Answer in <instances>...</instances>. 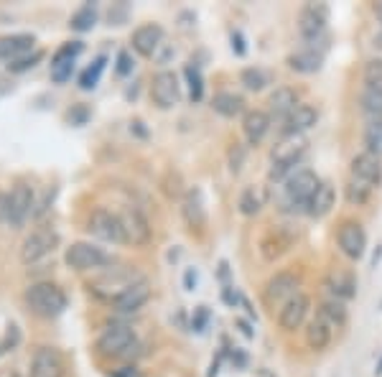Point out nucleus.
Here are the masks:
<instances>
[{
    "label": "nucleus",
    "mask_w": 382,
    "mask_h": 377,
    "mask_svg": "<svg viewBox=\"0 0 382 377\" xmlns=\"http://www.w3.org/2000/svg\"><path fill=\"white\" fill-rule=\"evenodd\" d=\"M138 281H143V275L133 268V265H108V268L97 270L89 278V291L102 301L112 303L117 296H122L130 286H135Z\"/></svg>",
    "instance_id": "1"
},
{
    "label": "nucleus",
    "mask_w": 382,
    "mask_h": 377,
    "mask_svg": "<svg viewBox=\"0 0 382 377\" xmlns=\"http://www.w3.org/2000/svg\"><path fill=\"white\" fill-rule=\"evenodd\" d=\"M308 151V141L306 135H280V141L270 151V161L273 166L267 171V181H286L293 171H299L301 158Z\"/></svg>",
    "instance_id": "2"
},
{
    "label": "nucleus",
    "mask_w": 382,
    "mask_h": 377,
    "mask_svg": "<svg viewBox=\"0 0 382 377\" xmlns=\"http://www.w3.org/2000/svg\"><path fill=\"white\" fill-rule=\"evenodd\" d=\"M23 301L25 306H28V311L33 316H41V319H57V316H62L66 311V303H69L66 294L51 281L31 283V286L25 288Z\"/></svg>",
    "instance_id": "3"
},
{
    "label": "nucleus",
    "mask_w": 382,
    "mask_h": 377,
    "mask_svg": "<svg viewBox=\"0 0 382 377\" xmlns=\"http://www.w3.org/2000/svg\"><path fill=\"white\" fill-rule=\"evenodd\" d=\"M95 349L100 357L125 359L138 349V334L127 324H110L100 332L95 342Z\"/></svg>",
    "instance_id": "4"
},
{
    "label": "nucleus",
    "mask_w": 382,
    "mask_h": 377,
    "mask_svg": "<svg viewBox=\"0 0 382 377\" xmlns=\"http://www.w3.org/2000/svg\"><path fill=\"white\" fill-rule=\"evenodd\" d=\"M64 262L66 268L76 270V273H97V270L112 265V257L105 253L102 248H97L95 243H71L64 253Z\"/></svg>",
    "instance_id": "5"
},
{
    "label": "nucleus",
    "mask_w": 382,
    "mask_h": 377,
    "mask_svg": "<svg viewBox=\"0 0 382 377\" xmlns=\"http://www.w3.org/2000/svg\"><path fill=\"white\" fill-rule=\"evenodd\" d=\"M318 186H321V179L316 176V171H311V168H299V171H293L286 179L283 199H286L293 209H306V204L311 202V197L316 194Z\"/></svg>",
    "instance_id": "6"
},
{
    "label": "nucleus",
    "mask_w": 382,
    "mask_h": 377,
    "mask_svg": "<svg viewBox=\"0 0 382 377\" xmlns=\"http://www.w3.org/2000/svg\"><path fill=\"white\" fill-rule=\"evenodd\" d=\"M87 232L102 243H127L125 240V227H122V217L117 211L105 209V207H97L92 209V214L87 217Z\"/></svg>",
    "instance_id": "7"
},
{
    "label": "nucleus",
    "mask_w": 382,
    "mask_h": 377,
    "mask_svg": "<svg viewBox=\"0 0 382 377\" xmlns=\"http://www.w3.org/2000/svg\"><path fill=\"white\" fill-rule=\"evenodd\" d=\"M57 248H59L57 230H51V227H38V230H33L31 235L23 240L18 257L23 265H36V262H41L44 257H49Z\"/></svg>",
    "instance_id": "8"
},
{
    "label": "nucleus",
    "mask_w": 382,
    "mask_h": 377,
    "mask_svg": "<svg viewBox=\"0 0 382 377\" xmlns=\"http://www.w3.org/2000/svg\"><path fill=\"white\" fill-rule=\"evenodd\" d=\"M326 23H329V8L324 3H306L299 13V33L306 46H316V41L324 39Z\"/></svg>",
    "instance_id": "9"
},
{
    "label": "nucleus",
    "mask_w": 382,
    "mask_h": 377,
    "mask_svg": "<svg viewBox=\"0 0 382 377\" xmlns=\"http://www.w3.org/2000/svg\"><path fill=\"white\" fill-rule=\"evenodd\" d=\"M151 100L158 110H171L181 100V84L173 71L161 69L151 79Z\"/></svg>",
    "instance_id": "10"
},
{
    "label": "nucleus",
    "mask_w": 382,
    "mask_h": 377,
    "mask_svg": "<svg viewBox=\"0 0 382 377\" xmlns=\"http://www.w3.org/2000/svg\"><path fill=\"white\" fill-rule=\"evenodd\" d=\"M337 245L349 260H362L364 250H367V232L357 219H344L337 232Z\"/></svg>",
    "instance_id": "11"
},
{
    "label": "nucleus",
    "mask_w": 382,
    "mask_h": 377,
    "mask_svg": "<svg viewBox=\"0 0 382 377\" xmlns=\"http://www.w3.org/2000/svg\"><path fill=\"white\" fill-rule=\"evenodd\" d=\"M299 275L293 273V270H280V273H275L270 281L265 283V291H262V296H265V303L267 306H278V303H286V301H291L293 296L299 294Z\"/></svg>",
    "instance_id": "12"
},
{
    "label": "nucleus",
    "mask_w": 382,
    "mask_h": 377,
    "mask_svg": "<svg viewBox=\"0 0 382 377\" xmlns=\"http://www.w3.org/2000/svg\"><path fill=\"white\" fill-rule=\"evenodd\" d=\"M352 179L359 181V184L369 186V189H377L382 184V158L369 151H362L357 153L349 163Z\"/></svg>",
    "instance_id": "13"
},
{
    "label": "nucleus",
    "mask_w": 382,
    "mask_h": 377,
    "mask_svg": "<svg viewBox=\"0 0 382 377\" xmlns=\"http://www.w3.org/2000/svg\"><path fill=\"white\" fill-rule=\"evenodd\" d=\"M311 311V296L308 294H296L291 301H286L278 311V326L283 332H296L306 324V316Z\"/></svg>",
    "instance_id": "14"
},
{
    "label": "nucleus",
    "mask_w": 382,
    "mask_h": 377,
    "mask_svg": "<svg viewBox=\"0 0 382 377\" xmlns=\"http://www.w3.org/2000/svg\"><path fill=\"white\" fill-rule=\"evenodd\" d=\"M120 217H122V227H125L127 243L135 245V248H143V245L151 243V237H153L151 222H148V217L138 209V207H127V209H122Z\"/></svg>",
    "instance_id": "15"
},
{
    "label": "nucleus",
    "mask_w": 382,
    "mask_h": 377,
    "mask_svg": "<svg viewBox=\"0 0 382 377\" xmlns=\"http://www.w3.org/2000/svg\"><path fill=\"white\" fill-rule=\"evenodd\" d=\"M33 207H36V197H33V189L25 184H16L11 192V207H8V222L11 227H23L25 219L31 217Z\"/></svg>",
    "instance_id": "16"
},
{
    "label": "nucleus",
    "mask_w": 382,
    "mask_h": 377,
    "mask_svg": "<svg viewBox=\"0 0 382 377\" xmlns=\"http://www.w3.org/2000/svg\"><path fill=\"white\" fill-rule=\"evenodd\" d=\"M181 214H184V222L189 224V230L202 232L207 227V207H204V194L199 186L186 189L184 199H181Z\"/></svg>",
    "instance_id": "17"
},
{
    "label": "nucleus",
    "mask_w": 382,
    "mask_h": 377,
    "mask_svg": "<svg viewBox=\"0 0 382 377\" xmlns=\"http://www.w3.org/2000/svg\"><path fill=\"white\" fill-rule=\"evenodd\" d=\"M28 377H64L62 354L51 347H38L31 357V370Z\"/></svg>",
    "instance_id": "18"
},
{
    "label": "nucleus",
    "mask_w": 382,
    "mask_h": 377,
    "mask_svg": "<svg viewBox=\"0 0 382 377\" xmlns=\"http://www.w3.org/2000/svg\"><path fill=\"white\" fill-rule=\"evenodd\" d=\"M163 44V28L158 23H143L133 31L130 36V46H133V52L140 54V57H156L158 52V46Z\"/></svg>",
    "instance_id": "19"
},
{
    "label": "nucleus",
    "mask_w": 382,
    "mask_h": 377,
    "mask_svg": "<svg viewBox=\"0 0 382 377\" xmlns=\"http://www.w3.org/2000/svg\"><path fill=\"white\" fill-rule=\"evenodd\" d=\"M270 125H273V117L265 110H248L242 115V133H245L248 146H260L265 135L270 133Z\"/></svg>",
    "instance_id": "20"
},
{
    "label": "nucleus",
    "mask_w": 382,
    "mask_h": 377,
    "mask_svg": "<svg viewBox=\"0 0 382 377\" xmlns=\"http://www.w3.org/2000/svg\"><path fill=\"white\" fill-rule=\"evenodd\" d=\"M148 301H151V283L143 278V281H138L135 286L127 288L122 296H117L110 306H112V311H117V313H135L146 306Z\"/></svg>",
    "instance_id": "21"
},
{
    "label": "nucleus",
    "mask_w": 382,
    "mask_h": 377,
    "mask_svg": "<svg viewBox=\"0 0 382 377\" xmlns=\"http://www.w3.org/2000/svg\"><path fill=\"white\" fill-rule=\"evenodd\" d=\"M299 105H301L299 90H296V87H288V84H280V87H275V92H270V97H267V115L283 117V120H286Z\"/></svg>",
    "instance_id": "22"
},
{
    "label": "nucleus",
    "mask_w": 382,
    "mask_h": 377,
    "mask_svg": "<svg viewBox=\"0 0 382 377\" xmlns=\"http://www.w3.org/2000/svg\"><path fill=\"white\" fill-rule=\"evenodd\" d=\"M316 122H318V110L313 108V105L301 103L299 108L293 110L291 115L283 120V130H280V135H303L306 130H311Z\"/></svg>",
    "instance_id": "23"
},
{
    "label": "nucleus",
    "mask_w": 382,
    "mask_h": 377,
    "mask_svg": "<svg viewBox=\"0 0 382 377\" xmlns=\"http://www.w3.org/2000/svg\"><path fill=\"white\" fill-rule=\"evenodd\" d=\"M324 49H313V46H303L299 52H293L288 57V66L299 74H316L324 66Z\"/></svg>",
    "instance_id": "24"
},
{
    "label": "nucleus",
    "mask_w": 382,
    "mask_h": 377,
    "mask_svg": "<svg viewBox=\"0 0 382 377\" xmlns=\"http://www.w3.org/2000/svg\"><path fill=\"white\" fill-rule=\"evenodd\" d=\"M334 204H337V189H334L331 181H321V186L316 189V194H313L311 202L306 204L303 211L311 219H324L326 214L334 209Z\"/></svg>",
    "instance_id": "25"
},
{
    "label": "nucleus",
    "mask_w": 382,
    "mask_h": 377,
    "mask_svg": "<svg viewBox=\"0 0 382 377\" xmlns=\"http://www.w3.org/2000/svg\"><path fill=\"white\" fill-rule=\"evenodd\" d=\"M324 288L331 294V298L352 301L357 296V278L349 270H331V273L326 275Z\"/></svg>",
    "instance_id": "26"
},
{
    "label": "nucleus",
    "mask_w": 382,
    "mask_h": 377,
    "mask_svg": "<svg viewBox=\"0 0 382 377\" xmlns=\"http://www.w3.org/2000/svg\"><path fill=\"white\" fill-rule=\"evenodd\" d=\"M36 39L31 33H8V36H0V62H13V59H21L25 52H31Z\"/></svg>",
    "instance_id": "27"
},
{
    "label": "nucleus",
    "mask_w": 382,
    "mask_h": 377,
    "mask_svg": "<svg viewBox=\"0 0 382 377\" xmlns=\"http://www.w3.org/2000/svg\"><path fill=\"white\" fill-rule=\"evenodd\" d=\"M291 245H293V240L283 235V230H270L260 240V255H262V260L275 262L280 255H283V253H288V250H291Z\"/></svg>",
    "instance_id": "28"
},
{
    "label": "nucleus",
    "mask_w": 382,
    "mask_h": 377,
    "mask_svg": "<svg viewBox=\"0 0 382 377\" xmlns=\"http://www.w3.org/2000/svg\"><path fill=\"white\" fill-rule=\"evenodd\" d=\"M212 110L222 117H240L248 112L245 110V97L235 95V92H216L212 97Z\"/></svg>",
    "instance_id": "29"
},
{
    "label": "nucleus",
    "mask_w": 382,
    "mask_h": 377,
    "mask_svg": "<svg viewBox=\"0 0 382 377\" xmlns=\"http://www.w3.org/2000/svg\"><path fill=\"white\" fill-rule=\"evenodd\" d=\"M316 319H321L324 324H329L331 329H342L349 319V313H347V306H344V301L337 298H326L318 303V313Z\"/></svg>",
    "instance_id": "30"
},
{
    "label": "nucleus",
    "mask_w": 382,
    "mask_h": 377,
    "mask_svg": "<svg viewBox=\"0 0 382 377\" xmlns=\"http://www.w3.org/2000/svg\"><path fill=\"white\" fill-rule=\"evenodd\" d=\"M331 334H334V329L329 324H324L321 319H313L306 326V344L313 352H324L331 344Z\"/></svg>",
    "instance_id": "31"
},
{
    "label": "nucleus",
    "mask_w": 382,
    "mask_h": 377,
    "mask_svg": "<svg viewBox=\"0 0 382 377\" xmlns=\"http://www.w3.org/2000/svg\"><path fill=\"white\" fill-rule=\"evenodd\" d=\"M97 23V6L95 3H84L82 8H76L69 18V28L76 33H87L92 31Z\"/></svg>",
    "instance_id": "32"
},
{
    "label": "nucleus",
    "mask_w": 382,
    "mask_h": 377,
    "mask_svg": "<svg viewBox=\"0 0 382 377\" xmlns=\"http://www.w3.org/2000/svg\"><path fill=\"white\" fill-rule=\"evenodd\" d=\"M105 66H108V57L100 54V57L79 74V90H84V92L95 90L97 84H100V77H102V71H105Z\"/></svg>",
    "instance_id": "33"
},
{
    "label": "nucleus",
    "mask_w": 382,
    "mask_h": 377,
    "mask_svg": "<svg viewBox=\"0 0 382 377\" xmlns=\"http://www.w3.org/2000/svg\"><path fill=\"white\" fill-rule=\"evenodd\" d=\"M240 82L245 84V90L250 92H262L270 84V77H267V71L260 69V66H245L240 71Z\"/></svg>",
    "instance_id": "34"
},
{
    "label": "nucleus",
    "mask_w": 382,
    "mask_h": 377,
    "mask_svg": "<svg viewBox=\"0 0 382 377\" xmlns=\"http://www.w3.org/2000/svg\"><path fill=\"white\" fill-rule=\"evenodd\" d=\"M362 77H364V90L382 97V59H369L367 64H364Z\"/></svg>",
    "instance_id": "35"
},
{
    "label": "nucleus",
    "mask_w": 382,
    "mask_h": 377,
    "mask_svg": "<svg viewBox=\"0 0 382 377\" xmlns=\"http://www.w3.org/2000/svg\"><path fill=\"white\" fill-rule=\"evenodd\" d=\"M186 74V84H189V97L191 103H202L204 100V77H202V69H199V64H186L184 69Z\"/></svg>",
    "instance_id": "36"
},
{
    "label": "nucleus",
    "mask_w": 382,
    "mask_h": 377,
    "mask_svg": "<svg viewBox=\"0 0 382 377\" xmlns=\"http://www.w3.org/2000/svg\"><path fill=\"white\" fill-rule=\"evenodd\" d=\"M359 108H362V112L367 115L369 122H382V97L380 95L364 90L362 95H359Z\"/></svg>",
    "instance_id": "37"
},
{
    "label": "nucleus",
    "mask_w": 382,
    "mask_h": 377,
    "mask_svg": "<svg viewBox=\"0 0 382 377\" xmlns=\"http://www.w3.org/2000/svg\"><path fill=\"white\" fill-rule=\"evenodd\" d=\"M344 197H347V202H349L352 207H364L369 202V197H372V189L359 184V181L349 179L347 186H344Z\"/></svg>",
    "instance_id": "38"
},
{
    "label": "nucleus",
    "mask_w": 382,
    "mask_h": 377,
    "mask_svg": "<svg viewBox=\"0 0 382 377\" xmlns=\"http://www.w3.org/2000/svg\"><path fill=\"white\" fill-rule=\"evenodd\" d=\"M364 146H367L369 153L382 158V122H367V128H364Z\"/></svg>",
    "instance_id": "39"
},
{
    "label": "nucleus",
    "mask_w": 382,
    "mask_h": 377,
    "mask_svg": "<svg viewBox=\"0 0 382 377\" xmlns=\"http://www.w3.org/2000/svg\"><path fill=\"white\" fill-rule=\"evenodd\" d=\"M237 207H240V211L245 214V217H255V214L260 211L262 202H260V197H257V192H255V189H245V192L240 194V202H237Z\"/></svg>",
    "instance_id": "40"
},
{
    "label": "nucleus",
    "mask_w": 382,
    "mask_h": 377,
    "mask_svg": "<svg viewBox=\"0 0 382 377\" xmlns=\"http://www.w3.org/2000/svg\"><path fill=\"white\" fill-rule=\"evenodd\" d=\"M84 52V44L82 41H66V44H62L54 52V57H51V62H76V57Z\"/></svg>",
    "instance_id": "41"
},
{
    "label": "nucleus",
    "mask_w": 382,
    "mask_h": 377,
    "mask_svg": "<svg viewBox=\"0 0 382 377\" xmlns=\"http://www.w3.org/2000/svg\"><path fill=\"white\" fill-rule=\"evenodd\" d=\"M245 161H248V148L242 146V143H235V146L227 151V163H229V171L232 173H240L242 166H245Z\"/></svg>",
    "instance_id": "42"
},
{
    "label": "nucleus",
    "mask_w": 382,
    "mask_h": 377,
    "mask_svg": "<svg viewBox=\"0 0 382 377\" xmlns=\"http://www.w3.org/2000/svg\"><path fill=\"white\" fill-rule=\"evenodd\" d=\"M44 59V52H33V54H25V57L21 59H13L11 64H8V71H13V74H21V71H28L31 66H36L38 62Z\"/></svg>",
    "instance_id": "43"
},
{
    "label": "nucleus",
    "mask_w": 382,
    "mask_h": 377,
    "mask_svg": "<svg viewBox=\"0 0 382 377\" xmlns=\"http://www.w3.org/2000/svg\"><path fill=\"white\" fill-rule=\"evenodd\" d=\"M74 64L76 62H51V79L57 84L69 82L74 74Z\"/></svg>",
    "instance_id": "44"
},
{
    "label": "nucleus",
    "mask_w": 382,
    "mask_h": 377,
    "mask_svg": "<svg viewBox=\"0 0 382 377\" xmlns=\"http://www.w3.org/2000/svg\"><path fill=\"white\" fill-rule=\"evenodd\" d=\"M89 115H92V110L87 108V105H74L71 110H66V122L69 125H74V128H82V125H87V120H89Z\"/></svg>",
    "instance_id": "45"
},
{
    "label": "nucleus",
    "mask_w": 382,
    "mask_h": 377,
    "mask_svg": "<svg viewBox=\"0 0 382 377\" xmlns=\"http://www.w3.org/2000/svg\"><path fill=\"white\" fill-rule=\"evenodd\" d=\"M135 69V59L130 52H120L117 59H115V71L120 74V77H127V74H133Z\"/></svg>",
    "instance_id": "46"
},
{
    "label": "nucleus",
    "mask_w": 382,
    "mask_h": 377,
    "mask_svg": "<svg viewBox=\"0 0 382 377\" xmlns=\"http://www.w3.org/2000/svg\"><path fill=\"white\" fill-rule=\"evenodd\" d=\"M127 13H130V6H127V3H115L108 13L110 26H122V23L127 21Z\"/></svg>",
    "instance_id": "47"
},
{
    "label": "nucleus",
    "mask_w": 382,
    "mask_h": 377,
    "mask_svg": "<svg viewBox=\"0 0 382 377\" xmlns=\"http://www.w3.org/2000/svg\"><path fill=\"white\" fill-rule=\"evenodd\" d=\"M207 324H209V308L199 306L197 311H194V316H191V332L202 334L204 329H207Z\"/></svg>",
    "instance_id": "48"
},
{
    "label": "nucleus",
    "mask_w": 382,
    "mask_h": 377,
    "mask_svg": "<svg viewBox=\"0 0 382 377\" xmlns=\"http://www.w3.org/2000/svg\"><path fill=\"white\" fill-rule=\"evenodd\" d=\"M18 342H21V332H18V326L11 324V326H8L6 337H3V342H0V354H6L8 349H13V347H18Z\"/></svg>",
    "instance_id": "49"
},
{
    "label": "nucleus",
    "mask_w": 382,
    "mask_h": 377,
    "mask_svg": "<svg viewBox=\"0 0 382 377\" xmlns=\"http://www.w3.org/2000/svg\"><path fill=\"white\" fill-rule=\"evenodd\" d=\"M229 44H232V52H235L237 57H245V54H248V44H245V36H242L240 28L229 31Z\"/></svg>",
    "instance_id": "50"
},
{
    "label": "nucleus",
    "mask_w": 382,
    "mask_h": 377,
    "mask_svg": "<svg viewBox=\"0 0 382 377\" xmlns=\"http://www.w3.org/2000/svg\"><path fill=\"white\" fill-rule=\"evenodd\" d=\"M222 301L227 303L229 308H237L242 303V296L237 294L235 286H222Z\"/></svg>",
    "instance_id": "51"
},
{
    "label": "nucleus",
    "mask_w": 382,
    "mask_h": 377,
    "mask_svg": "<svg viewBox=\"0 0 382 377\" xmlns=\"http://www.w3.org/2000/svg\"><path fill=\"white\" fill-rule=\"evenodd\" d=\"M197 283H199V273L194 268H189L184 273V288H186V291H194V288H197Z\"/></svg>",
    "instance_id": "52"
},
{
    "label": "nucleus",
    "mask_w": 382,
    "mask_h": 377,
    "mask_svg": "<svg viewBox=\"0 0 382 377\" xmlns=\"http://www.w3.org/2000/svg\"><path fill=\"white\" fill-rule=\"evenodd\" d=\"M224 354H227V349H222V352H219V354H216V359H212L207 377H216V375H219V367H222V362H224Z\"/></svg>",
    "instance_id": "53"
},
{
    "label": "nucleus",
    "mask_w": 382,
    "mask_h": 377,
    "mask_svg": "<svg viewBox=\"0 0 382 377\" xmlns=\"http://www.w3.org/2000/svg\"><path fill=\"white\" fill-rule=\"evenodd\" d=\"M8 207H11V194L0 192V222H8Z\"/></svg>",
    "instance_id": "54"
},
{
    "label": "nucleus",
    "mask_w": 382,
    "mask_h": 377,
    "mask_svg": "<svg viewBox=\"0 0 382 377\" xmlns=\"http://www.w3.org/2000/svg\"><path fill=\"white\" fill-rule=\"evenodd\" d=\"M232 364H235L237 370H242V367L248 364V354H245V352L237 349V347H235V352H232Z\"/></svg>",
    "instance_id": "55"
},
{
    "label": "nucleus",
    "mask_w": 382,
    "mask_h": 377,
    "mask_svg": "<svg viewBox=\"0 0 382 377\" xmlns=\"http://www.w3.org/2000/svg\"><path fill=\"white\" fill-rule=\"evenodd\" d=\"M235 324H237V329H240V332L245 334V337H248V339H253V337H255L253 326H250V324H248V321H245V319H235Z\"/></svg>",
    "instance_id": "56"
},
{
    "label": "nucleus",
    "mask_w": 382,
    "mask_h": 377,
    "mask_svg": "<svg viewBox=\"0 0 382 377\" xmlns=\"http://www.w3.org/2000/svg\"><path fill=\"white\" fill-rule=\"evenodd\" d=\"M219 278H222V283L224 286H229V265H227V260H222L219 262Z\"/></svg>",
    "instance_id": "57"
},
{
    "label": "nucleus",
    "mask_w": 382,
    "mask_h": 377,
    "mask_svg": "<svg viewBox=\"0 0 382 377\" xmlns=\"http://www.w3.org/2000/svg\"><path fill=\"white\" fill-rule=\"evenodd\" d=\"M112 377H138V372L133 370V367H125V370H120V372H115Z\"/></svg>",
    "instance_id": "58"
},
{
    "label": "nucleus",
    "mask_w": 382,
    "mask_h": 377,
    "mask_svg": "<svg viewBox=\"0 0 382 377\" xmlns=\"http://www.w3.org/2000/svg\"><path fill=\"white\" fill-rule=\"evenodd\" d=\"M380 257H382V245H377L375 255H372V265H375V268H377V262H380Z\"/></svg>",
    "instance_id": "59"
},
{
    "label": "nucleus",
    "mask_w": 382,
    "mask_h": 377,
    "mask_svg": "<svg viewBox=\"0 0 382 377\" xmlns=\"http://www.w3.org/2000/svg\"><path fill=\"white\" fill-rule=\"evenodd\" d=\"M372 44H375V49H377V52H382V31L377 33L375 39H372Z\"/></svg>",
    "instance_id": "60"
},
{
    "label": "nucleus",
    "mask_w": 382,
    "mask_h": 377,
    "mask_svg": "<svg viewBox=\"0 0 382 377\" xmlns=\"http://www.w3.org/2000/svg\"><path fill=\"white\" fill-rule=\"evenodd\" d=\"M372 11H375L377 21H380V23H382V3H375V8H372Z\"/></svg>",
    "instance_id": "61"
},
{
    "label": "nucleus",
    "mask_w": 382,
    "mask_h": 377,
    "mask_svg": "<svg viewBox=\"0 0 382 377\" xmlns=\"http://www.w3.org/2000/svg\"><path fill=\"white\" fill-rule=\"evenodd\" d=\"M375 375H377V377H380V375H382V357H380V359H377V367H375Z\"/></svg>",
    "instance_id": "62"
}]
</instances>
